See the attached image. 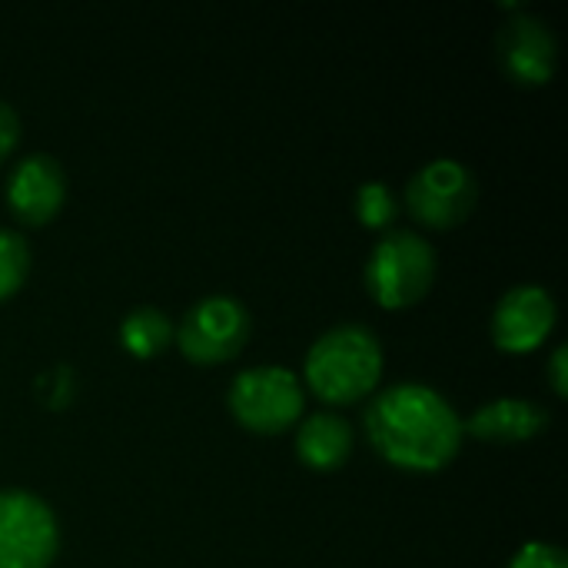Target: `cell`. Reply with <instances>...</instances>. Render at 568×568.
Wrapping results in <instances>:
<instances>
[{
	"label": "cell",
	"mask_w": 568,
	"mask_h": 568,
	"mask_svg": "<svg viewBox=\"0 0 568 568\" xmlns=\"http://www.w3.org/2000/svg\"><path fill=\"white\" fill-rule=\"evenodd\" d=\"M366 436L393 466L433 473L456 459L463 446V419L433 386L396 383L369 403Z\"/></svg>",
	"instance_id": "cell-1"
},
{
	"label": "cell",
	"mask_w": 568,
	"mask_h": 568,
	"mask_svg": "<svg viewBox=\"0 0 568 568\" xmlns=\"http://www.w3.org/2000/svg\"><path fill=\"white\" fill-rule=\"evenodd\" d=\"M379 376H383V346L373 329L356 323L326 329L306 353L310 389L336 406L369 396Z\"/></svg>",
	"instance_id": "cell-2"
},
{
	"label": "cell",
	"mask_w": 568,
	"mask_h": 568,
	"mask_svg": "<svg viewBox=\"0 0 568 568\" xmlns=\"http://www.w3.org/2000/svg\"><path fill=\"white\" fill-rule=\"evenodd\" d=\"M436 250L429 240L409 230L383 236L366 263V286L373 300L386 310H403L419 303L436 283Z\"/></svg>",
	"instance_id": "cell-3"
},
{
	"label": "cell",
	"mask_w": 568,
	"mask_h": 568,
	"mask_svg": "<svg viewBox=\"0 0 568 568\" xmlns=\"http://www.w3.org/2000/svg\"><path fill=\"white\" fill-rule=\"evenodd\" d=\"M230 409L253 433H283L303 416V386L286 366H253L233 379Z\"/></svg>",
	"instance_id": "cell-4"
},
{
	"label": "cell",
	"mask_w": 568,
	"mask_h": 568,
	"mask_svg": "<svg viewBox=\"0 0 568 568\" xmlns=\"http://www.w3.org/2000/svg\"><path fill=\"white\" fill-rule=\"evenodd\" d=\"M60 546L53 509L23 489L0 493V568H50Z\"/></svg>",
	"instance_id": "cell-5"
},
{
	"label": "cell",
	"mask_w": 568,
	"mask_h": 568,
	"mask_svg": "<svg viewBox=\"0 0 568 568\" xmlns=\"http://www.w3.org/2000/svg\"><path fill=\"white\" fill-rule=\"evenodd\" d=\"M246 339H250V310L226 293L206 296L196 306H190L176 329V343L183 356L200 366L233 359L246 346Z\"/></svg>",
	"instance_id": "cell-6"
},
{
	"label": "cell",
	"mask_w": 568,
	"mask_h": 568,
	"mask_svg": "<svg viewBox=\"0 0 568 568\" xmlns=\"http://www.w3.org/2000/svg\"><path fill=\"white\" fill-rule=\"evenodd\" d=\"M479 183L473 170L459 160H433L423 170H416L406 183V206L409 213L436 230H449L476 210Z\"/></svg>",
	"instance_id": "cell-7"
},
{
	"label": "cell",
	"mask_w": 568,
	"mask_h": 568,
	"mask_svg": "<svg viewBox=\"0 0 568 568\" xmlns=\"http://www.w3.org/2000/svg\"><path fill=\"white\" fill-rule=\"evenodd\" d=\"M556 326V300L542 286H513L493 313V339L506 353H532Z\"/></svg>",
	"instance_id": "cell-8"
},
{
	"label": "cell",
	"mask_w": 568,
	"mask_h": 568,
	"mask_svg": "<svg viewBox=\"0 0 568 568\" xmlns=\"http://www.w3.org/2000/svg\"><path fill=\"white\" fill-rule=\"evenodd\" d=\"M496 50H499L506 73L519 83H549L556 60H559L556 33L549 30L546 20L532 13H516L499 30Z\"/></svg>",
	"instance_id": "cell-9"
},
{
	"label": "cell",
	"mask_w": 568,
	"mask_h": 568,
	"mask_svg": "<svg viewBox=\"0 0 568 568\" xmlns=\"http://www.w3.org/2000/svg\"><path fill=\"white\" fill-rule=\"evenodd\" d=\"M63 196H67V176L50 153L23 156L7 180V200L23 223L53 220L57 210L63 206Z\"/></svg>",
	"instance_id": "cell-10"
},
{
	"label": "cell",
	"mask_w": 568,
	"mask_h": 568,
	"mask_svg": "<svg viewBox=\"0 0 568 568\" xmlns=\"http://www.w3.org/2000/svg\"><path fill=\"white\" fill-rule=\"evenodd\" d=\"M546 423H549V413L539 403L503 396L496 403L479 406L463 429H469L473 436H479L486 443H526V439L539 436L546 429Z\"/></svg>",
	"instance_id": "cell-11"
},
{
	"label": "cell",
	"mask_w": 568,
	"mask_h": 568,
	"mask_svg": "<svg viewBox=\"0 0 568 568\" xmlns=\"http://www.w3.org/2000/svg\"><path fill=\"white\" fill-rule=\"evenodd\" d=\"M296 453L310 469H336L353 453V429L336 413H316L300 423Z\"/></svg>",
	"instance_id": "cell-12"
},
{
	"label": "cell",
	"mask_w": 568,
	"mask_h": 568,
	"mask_svg": "<svg viewBox=\"0 0 568 568\" xmlns=\"http://www.w3.org/2000/svg\"><path fill=\"white\" fill-rule=\"evenodd\" d=\"M170 336H173V326H170L166 313H160L156 306H136L120 323V343L133 356H143V359L163 353L170 346Z\"/></svg>",
	"instance_id": "cell-13"
},
{
	"label": "cell",
	"mask_w": 568,
	"mask_h": 568,
	"mask_svg": "<svg viewBox=\"0 0 568 568\" xmlns=\"http://www.w3.org/2000/svg\"><path fill=\"white\" fill-rule=\"evenodd\" d=\"M30 270V246L20 233L0 230V300L13 296Z\"/></svg>",
	"instance_id": "cell-14"
},
{
	"label": "cell",
	"mask_w": 568,
	"mask_h": 568,
	"mask_svg": "<svg viewBox=\"0 0 568 568\" xmlns=\"http://www.w3.org/2000/svg\"><path fill=\"white\" fill-rule=\"evenodd\" d=\"M356 216L366 226H373V230L393 223V216H396V196H393V190L386 183H379V180L363 183L356 190Z\"/></svg>",
	"instance_id": "cell-15"
},
{
	"label": "cell",
	"mask_w": 568,
	"mask_h": 568,
	"mask_svg": "<svg viewBox=\"0 0 568 568\" xmlns=\"http://www.w3.org/2000/svg\"><path fill=\"white\" fill-rule=\"evenodd\" d=\"M509 568H568L566 552L559 546H549V542H529L523 546Z\"/></svg>",
	"instance_id": "cell-16"
},
{
	"label": "cell",
	"mask_w": 568,
	"mask_h": 568,
	"mask_svg": "<svg viewBox=\"0 0 568 568\" xmlns=\"http://www.w3.org/2000/svg\"><path fill=\"white\" fill-rule=\"evenodd\" d=\"M17 133H20V120H17V113L0 100V160L13 150Z\"/></svg>",
	"instance_id": "cell-17"
},
{
	"label": "cell",
	"mask_w": 568,
	"mask_h": 568,
	"mask_svg": "<svg viewBox=\"0 0 568 568\" xmlns=\"http://www.w3.org/2000/svg\"><path fill=\"white\" fill-rule=\"evenodd\" d=\"M566 346H559L556 353H552V359H549V383H552V389H556V396H566L568 393V369H566Z\"/></svg>",
	"instance_id": "cell-18"
}]
</instances>
